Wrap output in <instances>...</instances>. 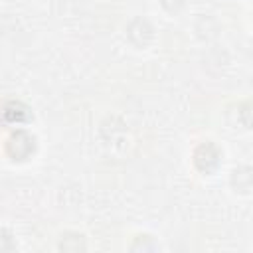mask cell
Wrapping results in <instances>:
<instances>
[{
    "instance_id": "6da1fadb",
    "label": "cell",
    "mask_w": 253,
    "mask_h": 253,
    "mask_svg": "<svg viewBox=\"0 0 253 253\" xmlns=\"http://www.w3.org/2000/svg\"><path fill=\"white\" fill-rule=\"evenodd\" d=\"M2 119L4 121H8V123H14V121H24L28 115H26V107L24 105H20V103H14V101H10V103H6V107L2 109Z\"/></svg>"
}]
</instances>
